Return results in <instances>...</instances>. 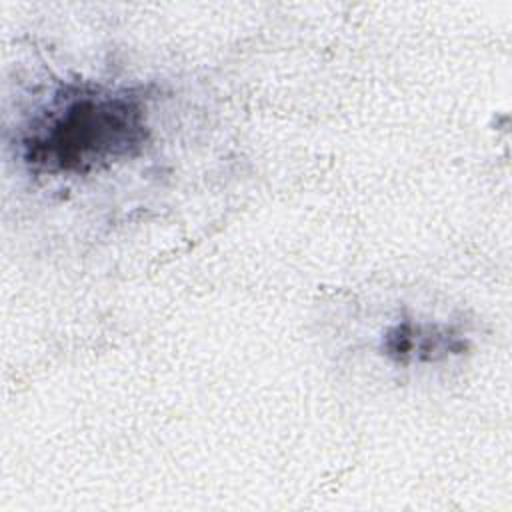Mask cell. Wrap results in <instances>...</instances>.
Wrapping results in <instances>:
<instances>
[{
    "label": "cell",
    "instance_id": "6da1fadb",
    "mask_svg": "<svg viewBox=\"0 0 512 512\" xmlns=\"http://www.w3.org/2000/svg\"><path fill=\"white\" fill-rule=\"evenodd\" d=\"M140 88L60 84L18 132V156L36 174H88L136 156L150 136Z\"/></svg>",
    "mask_w": 512,
    "mask_h": 512
},
{
    "label": "cell",
    "instance_id": "7a4b0ae2",
    "mask_svg": "<svg viewBox=\"0 0 512 512\" xmlns=\"http://www.w3.org/2000/svg\"><path fill=\"white\" fill-rule=\"evenodd\" d=\"M468 348L466 338L448 324L416 322L402 318L388 326L380 340V352L394 364L438 362Z\"/></svg>",
    "mask_w": 512,
    "mask_h": 512
}]
</instances>
